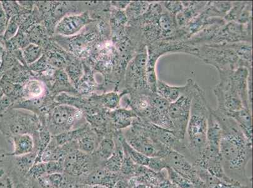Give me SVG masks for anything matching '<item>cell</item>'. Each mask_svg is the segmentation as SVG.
I'll use <instances>...</instances> for the list:
<instances>
[{
  "label": "cell",
  "instance_id": "6da1fadb",
  "mask_svg": "<svg viewBox=\"0 0 253 188\" xmlns=\"http://www.w3.org/2000/svg\"><path fill=\"white\" fill-rule=\"evenodd\" d=\"M211 112L221 127L220 153L225 174L232 180L252 187V178L246 174V166L252 158V143L231 117L217 109H211Z\"/></svg>",
  "mask_w": 253,
  "mask_h": 188
},
{
  "label": "cell",
  "instance_id": "7a4b0ae2",
  "mask_svg": "<svg viewBox=\"0 0 253 188\" xmlns=\"http://www.w3.org/2000/svg\"><path fill=\"white\" fill-rule=\"evenodd\" d=\"M211 108L203 89L198 86L192 98L185 139L186 148L189 152L190 162L194 165L201 158L206 148Z\"/></svg>",
  "mask_w": 253,
  "mask_h": 188
},
{
  "label": "cell",
  "instance_id": "3957f363",
  "mask_svg": "<svg viewBox=\"0 0 253 188\" xmlns=\"http://www.w3.org/2000/svg\"><path fill=\"white\" fill-rule=\"evenodd\" d=\"M188 54L213 66L217 71L234 70L240 67L252 70V66L239 58L235 49V43L190 46Z\"/></svg>",
  "mask_w": 253,
  "mask_h": 188
},
{
  "label": "cell",
  "instance_id": "277c9868",
  "mask_svg": "<svg viewBox=\"0 0 253 188\" xmlns=\"http://www.w3.org/2000/svg\"><path fill=\"white\" fill-rule=\"evenodd\" d=\"M45 126L32 114L9 109L0 114V132L10 139L17 135L31 134L38 137L41 128Z\"/></svg>",
  "mask_w": 253,
  "mask_h": 188
},
{
  "label": "cell",
  "instance_id": "5b68a950",
  "mask_svg": "<svg viewBox=\"0 0 253 188\" xmlns=\"http://www.w3.org/2000/svg\"><path fill=\"white\" fill-rule=\"evenodd\" d=\"M184 86L182 95L175 102L169 104V117L173 127L172 132L183 141L185 139L192 98L199 85L194 80L188 79Z\"/></svg>",
  "mask_w": 253,
  "mask_h": 188
},
{
  "label": "cell",
  "instance_id": "8992f818",
  "mask_svg": "<svg viewBox=\"0 0 253 188\" xmlns=\"http://www.w3.org/2000/svg\"><path fill=\"white\" fill-rule=\"evenodd\" d=\"M122 131L126 143L138 152L149 157H163L169 149L152 139L139 117L134 119L130 127Z\"/></svg>",
  "mask_w": 253,
  "mask_h": 188
},
{
  "label": "cell",
  "instance_id": "52a82bcc",
  "mask_svg": "<svg viewBox=\"0 0 253 188\" xmlns=\"http://www.w3.org/2000/svg\"><path fill=\"white\" fill-rule=\"evenodd\" d=\"M232 71H218L220 81L213 89L217 98V110L227 115L246 109L232 78Z\"/></svg>",
  "mask_w": 253,
  "mask_h": 188
},
{
  "label": "cell",
  "instance_id": "ba28073f",
  "mask_svg": "<svg viewBox=\"0 0 253 188\" xmlns=\"http://www.w3.org/2000/svg\"><path fill=\"white\" fill-rule=\"evenodd\" d=\"M147 47L135 55L126 67V92L151 91L147 84L146 66L148 63Z\"/></svg>",
  "mask_w": 253,
  "mask_h": 188
},
{
  "label": "cell",
  "instance_id": "9c48e42d",
  "mask_svg": "<svg viewBox=\"0 0 253 188\" xmlns=\"http://www.w3.org/2000/svg\"><path fill=\"white\" fill-rule=\"evenodd\" d=\"M100 167L92 155L78 150L69 154L64 159V174L82 184L94 169Z\"/></svg>",
  "mask_w": 253,
  "mask_h": 188
},
{
  "label": "cell",
  "instance_id": "30bf717a",
  "mask_svg": "<svg viewBox=\"0 0 253 188\" xmlns=\"http://www.w3.org/2000/svg\"><path fill=\"white\" fill-rule=\"evenodd\" d=\"M82 118V113L78 109L68 105H59L53 109L45 126L52 136H56L72 130L76 123Z\"/></svg>",
  "mask_w": 253,
  "mask_h": 188
},
{
  "label": "cell",
  "instance_id": "8fae6325",
  "mask_svg": "<svg viewBox=\"0 0 253 188\" xmlns=\"http://www.w3.org/2000/svg\"><path fill=\"white\" fill-rule=\"evenodd\" d=\"M239 42L252 43V22L241 25L227 22L218 30L211 44H226Z\"/></svg>",
  "mask_w": 253,
  "mask_h": 188
},
{
  "label": "cell",
  "instance_id": "7c38bea8",
  "mask_svg": "<svg viewBox=\"0 0 253 188\" xmlns=\"http://www.w3.org/2000/svg\"><path fill=\"white\" fill-rule=\"evenodd\" d=\"M164 158L167 166L192 181L199 188H206L203 181L198 174L196 167L180 153L169 149Z\"/></svg>",
  "mask_w": 253,
  "mask_h": 188
},
{
  "label": "cell",
  "instance_id": "4fadbf2b",
  "mask_svg": "<svg viewBox=\"0 0 253 188\" xmlns=\"http://www.w3.org/2000/svg\"><path fill=\"white\" fill-rule=\"evenodd\" d=\"M169 103L156 93L151 95L150 110L148 118L149 122L163 129L172 132V125L169 114Z\"/></svg>",
  "mask_w": 253,
  "mask_h": 188
},
{
  "label": "cell",
  "instance_id": "5bb4252c",
  "mask_svg": "<svg viewBox=\"0 0 253 188\" xmlns=\"http://www.w3.org/2000/svg\"><path fill=\"white\" fill-rule=\"evenodd\" d=\"M91 21L88 13L65 16L57 24L55 32L62 36L75 35Z\"/></svg>",
  "mask_w": 253,
  "mask_h": 188
},
{
  "label": "cell",
  "instance_id": "9a60e30c",
  "mask_svg": "<svg viewBox=\"0 0 253 188\" xmlns=\"http://www.w3.org/2000/svg\"><path fill=\"white\" fill-rule=\"evenodd\" d=\"M225 22L247 25L252 22V1H232V6L224 17Z\"/></svg>",
  "mask_w": 253,
  "mask_h": 188
},
{
  "label": "cell",
  "instance_id": "2e32d148",
  "mask_svg": "<svg viewBox=\"0 0 253 188\" xmlns=\"http://www.w3.org/2000/svg\"><path fill=\"white\" fill-rule=\"evenodd\" d=\"M119 173H114L106 170L102 167L94 169L86 178L82 184L97 185L107 188H114L121 179Z\"/></svg>",
  "mask_w": 253,
  "mask_h": 188
},
{
  "label": "cell",
  "instance_id": "e0dca14e",
  "mask_svg": "<svg viewBox=\"0 0 253 188\" xmlns=\"http://www.w3.org/2000/svg\"><path fill=\"white\" fill-rule=\"evenodd\" d=\"M208 1H182L183 8L176 15L178 28H182L199 16L206 8Z\"/></svg>",
  "mask_w": 253,
  "mask_h": 188
},
{
  "label": "cell",
  "instance_id": "ac0fdd59",
  "mask_svg": "<svg viewBox=\"0 0 253 188\" xmlns=\"http://www.w3.org/2000/svg\"><path fill=\"white\" fill-rule=\"evenodd\" d=\"M137 117V114L132 109L124 107L118 108L110 112V123L116 131H120L130 127Z\"/></svg>",
  "mask_w": 253,
  "mask_h": 188
},
{
  "label": "cell",
  "instance_id": "d6986e66",
  "mask_svg": "<svg viewBox=\"0 0 253 188\" xmlns=\"http://www.w3.org/2000/svg\"><path fill=\"white\" fill-rule=\"evenodd\" d=\"M10 141L13 147L12 152H7L10 157H20L36 151L35 140L31 134L17 135L11 137Z\"/></svg>",
  "mask_w": 253,
  "mask_h": 188
},
{
  "label": "cell",
  "instance_id": "ffe728a7",
  "mask_svg": "<svg viewBox=\"0 0 253 188\" xmlns=\"http://www.w3.org/2000/svg\"><path fill=\"white\" fill-rule=\"evenodd\" d=\"M195 167L206 188H252L250 186L243 185L236 181L232 182H225L211 175L208 171L201 167L195 166Z\"/></svg>",
  "mask_w": 253,
  "mask_h": 188
},
{
  "label": "cell",
  "instance_id": "44dd1931",
  "mask_svg": "<svg viewBox=\"0 0 253 188\" xmlns=\"http://www.w3.org/2000/svg\"><path fill=\"white\" fill-rule=\"evenodd\" d=\"M10 157L11 171L18 176L25 178L30 169L35 164L37 153L35 151L27 155Z\"/></svg>",
  "mask_w": 253,
  "mask_h": 188
},
{
  "label": "cell",
  "instance_id": "7402d4cb",
  "mask_svg": "<svg viewBox=\"0 0 253 188\" xmlns=\"http://www.w3.org/2000/svg\"><path fill=\"white\" fill-rule=\"evenodd\" d=\"M227 116L231 117L236 121L246 138L250 143H252V111L249 109H243L239 111L232 112V113L227 114Z\"/></svg>",
  "mask_w": 253,
  "mask_h": 188
},
{
  "label": "cell",
  "instance_id": "603a6c76",
  "mask_svg": "<svg viewBox=\"0 0 253 188\" xmlns=\"http://www.w3.org/2000/svg\"><path fill=\"white\" fill-rule=\"evenodd\" d=\"M116 146L114 136H105L99 142L97 148L92 156L100 167L114 154Z\"/></svg>",
  "mask_w": 253,
  "mask_h": 188
},
{
  "label": "cell",
  "instance_id": "cb8c5ba5",
  "mask_svg": "<svg viewBox=\"0 0 253 188\" xmlns=\"http://www.w3.org/2000/svg\"><path fill=\"white\" fill-rule=\"evenodd\" d=\"M185 89V86H173L158 80L156 85V93L164 98L169 104L175 102L180 97Z\"/></svg>",
  "mask_w": 253,
  "mask_h": 188
},
{
  "label": "cell",
  "instance_id": "d4e9b609",
  "mask_svg": "<svg viewBox=\"0 0 253 188\" xmlns=\"http://www.w3.org/2000/svg\"><path fill=\"white\" fill-rule=\"evenodd\" d=\"M4 151L0 157V188H13L11 177V157Z\"/></svg>",
  "mask_w": 253,
  "mask_h": 188
},
{
  "label": "cell",
  "instance_id": "484cf974",
  "mask_svg": "<svg viewBox=\"0 0 253 188\" xmlns=\"http://www.w3.org/2000/svg\"><path fill=\"white\" fill-rule=\"evenodd\" d=\"M121 142L123 146L124 155L129 157L135 164L148 167L150 158L141 153L138 152L126 143L123 136V131L121 136Z\"/></svg>",
  "mask_w": 253,
  "mask_h": 188
},
{
  "label": "cell",
  "instance_id": "4316f807",
  "mask_svg": "<svg viewBox=\"0 0 253 188\" xmlns=\"http://www.w3.org/2000/svg\"><path fill=\"white\" fill-rule=\"evenodd\" d=\"M97 134L93 130L88 134L78 140V150L87 155H92L95 152L100 141Z\"/></svg>",
  "mask_w": 253,
  "mask_h": 188
},
{
  "label": "cell",
  "instance_id": "83f0119b",
  "mask_svg": "<svg viewBox=\"0 0 253 188\" xmlns=\"http://www.w3.org/2000/svg\"><path fill=\"white\" fill-rule=\"evenodd\" d=\"M149 5V1H130L125 10L128 21L136 20L142 17L148 10Z\"/></svg>",
  "mask_w": 253,
  "mask_h": 188
},
{
  "label": "cell",
  "instance_id": "f1b7e54d",
  "mask_svg": "<svg viewBox=\"0 0 253 188\" xmlns=\"http://www.w3.org/2000/svg\"><path fill=\"white\" fill-rule=\"evenodd\" d=\"M22 55L25 63L31 65L42 57L43 51L40 46L35 43H30L23 48Z\"/></svg>",
  "mask_w": 253,
  "mask_h": 188
},
{
  "label": "cell",
  "instance_id": "f546056e",
  "mask_svg": "<svg viewBox=\"0 0 253 188\" xmlns=\"http://www.w3.org/2000/svg\"><path fill=\"white\" fill-rule=\"evenodd\" d=\"M166 170L167 172L168 179L178 188H199L196 185H194L188 179L184 177L180 174L177 173L171 167L167 166L166 167Z\"/></svg>",
  "mask_w": 253,
  "mask_h": 188
},
{
  "label": "cell",
  "instance_id": "4dcf8cb0",
  "mask_svg": "<svg viewBox=\"0 0 253 188\" xmlns=\"http://www.w3.org/2000/svg\"><path fill=\"white\" fill-rule=\"evenodd\" d=\"M44 87L38 80H31L27 82L24 87V94L25 97L36 98L41 97L44 92Z\"/></svg>",
  "mask_w": 253,
  "mask_h": 188
},
{
  "label": "cell",
  "instance_id": "1f68e13d",
  "mask_svg": "<svg viewBox=\"0 0 253 188\" xmlns=\"http://www.w3.org/2000/svg\"><path fill=\"white\" fill-rule=\"evenodd\" d=\"M47 174L46 173L45 162H38L34 164L27 174L25 178L30 181H35L38 178Z\"/></svg>",
  "mask_w": 253,
  "mask_h": 188
},
{
  "label": "cell",
  "instance_id": "d6a6232c",
  "mask_svg": "<svg viewBox=\"0 0 253 188\" xmlns=\"http://www.w3.org/2000/svg\"><path fill=\"white\" fill-rule=\"evenodd\" d=\"M121 102V95L116 92H111L106 94L103 97V104L107 109L116 110L118 109L120 104Z\"/></svg>",
  "mask_w": 253,
  "mask_h": 188
},
{
  "label": "cell",
  "instance_id": "836d02e7",
  "mask_svg": "<svg viewBox=\"0 0 253 188\" xmlns=\"http://www.w3.org/2000/svg\"><path fill=\"white\" fill-rule=\"evenodd\" d=\"M18 31V25L17 21L13 18H10L6 26L5 31L3 35L4 42H8L15 37Z\"/></svg>",
  "mask_w": 253,
  "mask_h": 188
},
{
  "label": "cell",
  "instance_id": "e575fe53",
  "mask_svg": "<svg viewBox=\"0 0 253 188\" xmlns=\"http://www.w3.org/2000/svg\"><path fill=\"white\" fill-rule=\"evenodd\" d=\"M167 167V162H166L164 158L162 157H151L148 166L149 169L156 172V173H160V172L165 170Z\"/></svg>",
  "mask_w": 253,
  "mask_h": 188
},
{
  "label": "cell",
  "instance_id": "d590c367",
  "mask_svg": "<svg viewBox=\"0 0 253 188\" xmlns=\"http://www.w3.org/2000/svg\"><path fill=\"white\" fill-rule=\"evenodd\" d=\"M47 174L64 173V159L45 162Z\"/></svg>",
  "mask_w": 253,
  "mask_h": 188
},
{
  "label": "cell",
  "instance_id": "8d00e7d4",
  "mask_svg": "<svg viewBox=\"0 0 253 188\" xmlns=\"http://www.w3.org/2000/svg\"><path fill=\"white\" fill-rule=\"evenodd\" d=\"M162 3L165 10L174 17L183 8L182 1H162Z\"/></svg>",
  "mask_w": 253,
  "mask_h": 188
},
{
  "label": "cell",
  "instance_id": "74e56055",
  "mask_svg": "<svg viewBox=\"0 0 253 188\" xmlns=\"http://www.w3.org/2000/svg\"><path fill=\"white\" fill-rule=\"evenodd\" d=\"M48 63H51L53 66L56 67H61L64 65L63 57L59 56L58 54H53L47 58Z\"/></svg>",
  "mask_w": 253,
  "mask_h": 188
},
{
  "label": "cell",
  "instance_id": "f35d334b",
  "mask_svg": "<svg viewBox=\"0 0 253 188\" xmlns=\"http://www.w3.org/2000/svg\"><path fill=\"white\" fill-rule=\"evenodd\" d=\"M130 1H112L111 4L117 10H125L127 7Z\"/></svg>",
  "mask_w": 253,
  "mask_h": 188
},
{
  "label": "cell",
  "instance_id": "ab89813d",
  "mask_svg": "<svg viewBox=\"0 0 253 188\" xmlns=\"http://www.w3.org/2000/svg\"><path fill=\"white\" fill-rule=\"evenodd\" d=\"M70 188H107L101 186L89 185L86 184H82V183H76V184H71Z\"/></svg>",
  "mask_w": 253,
  "mask_h": 188
},
{
  "label": "cell",
  "instance_id": "60d3db41",
  "mask_svg": "<svg viewBox=\"0 0 253 188\" xmlns=\"http://www.w3.org/2000/svg\"><path fill=\"white\" fill-rule=\"evenodd\" d=\"M157 188H178L169 180V179H166L159 184Z\"/></svg>",
  "mask_w": 253,
  "mask_h": 188
},
{
  "label": "cell",
  "instance_id": "b9f144b4",
  "mask_svg": "<svg viewBox=\"0 0 253 188\" xmlns=\"http://www.w3.org/2000/svg\"><path fill=\"white\" fill-rule=\"evenodd\" d=\"M6 49L5 47H4V44L3 43L0 42V66H1L2 64V62H3V59L4 55V53H5Z\"/></svg>",
  "mask_w": 253,
  "mask_h": 188
},
{
  "label": "cell",
  "instance_id": "7bdbcfd3",
  "mask_svg": "<svg viewBox=\"0 0 253 188\" xmlns=\"http://www.w3.org/2000/svg\"><path fill=\"white\" fill-rule=\"evenodd\" d=\"M4 96V94L3 93V89H2L1 87L0 86V100Z\"/></svg>",
  "mask_w": 253,
  "mask_h": 188
},
{
  "label": "cell",
  "instance_id": "ee69618b",
  "mask_svg": "<svg viewBox=\"0 0 253 188\" xmlns=\"http://www.w3.org/2000/svg\"><path fill=\"white\" fill-rule=\"evenodd\" d=\"M4 152V151L0 150V157H1L2 155H3V153Z\"/></svg>",
  "mask_w": 253,
  "mask_h": 188
},
{
  "label": "cell",
  "instance_id": "f6af8a7d",
  "mask_svg": "<svg viewBox=\"0 0 253 188\" xmlns=\"http://www.w3.org/2000/svg\"><path fill=\"white\" fill-rule=\"evenodd\" d=\"M70 185H71V184L69 185L68 186V187H64V188H70Z\"/></svg>",
  "mask_w": 253,
  "mask_h": 188
}]
</instances>
